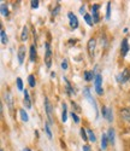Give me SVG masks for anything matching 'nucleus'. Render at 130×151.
Instances as JSON below:
<instances>
[{
  "label": "nucleus",
  "instance_id": "obj_8",
  "mask_svg": "<svg viewBox=\"0 0 130 151\" xmlns=\"http://www.w3.org/2000/svg\"><path fill=\"white\" fill-rule=\"evenodd\" d=\"M128 51H129L128 39H123V40H122V45H121V53H122V56H126Z\"/></svg>",
  "mask_w": 130,
  "mask_h": 151
},
{
  "label": "nucleus",
  "instance_id": "obj_12",
  "mask_svg": "<svg viewBox=\"0 0 130 151\" xmlns=\"http://www.w3.org/2000/svg\"><path fill=\"white\" fill-rule=\"evenodd\" d=\"M23 103L25 105V108L27 109H30L31 108V102H30V97H29V93L27 90H24V100H23Z\"/></svg>",
  "mask_w": 130,
  "mask_h": 151
},
{
  "label": "nucleus",
  "instance_id": "obj_36",
  "mask_svg": "<svg viewBox=\"0 0 130 151\" xmlns=\"http://www.w3.org/2000/svg\"><path fill=\"white\" fill-rule=\"evenodd\" d=\"M23 151H30V150H29V149H24Z\"/></svg>",
  "mask_w": 130,
  "mask_h": 151
},
{
  "label": "nucleus",
  "instance_id": "obj_23",
  "mask_svg": "<svg viewBox=\"0 0 130 151\" xmlns=\"http://www.w3.org/2000/svg\"><path fill=\"white\" fill-rule=\"evenodd\" d=\"M0 35H1V42L3 44H7V36L5 34V30L1 29V32H0Z\"/></svg>",
  "mask_w": 130,
  "mask_h": 151
},
{
  "label": "nucleus",
  "instance_id": "obj_32",
  "mask_svg": "<svg viewBox=\"0 0 130 151\" xmlns=\"http://www.w3.org/2000/svg\"><path fill=\"white\" fill-rule=\"evenodd\" d=\"M61 68L65 70V69H68V60L66 59H64L63 62H61Z\"/></svg>",
  "mask_w": 130,
  "mask_h": 151
},
{
  "label": "nucleus",
  "instance_id": "obj_4",
  "mask_svg": "<svg viewBox=\"0 0 130 151\" xmlns=\"http://www.w3.org/2000/svg\"><path fill=\"white\" fill-rule=\"evenodd\" d=\"M69 19H70V26L72 29H77L79 28V19H77V17L72 14V12H70V14L68 15Z\"/></svg>",
  "mask_w": 130,
  "mask_h": 151
},
{
  "label": "nucleus",
  "instance_id": "obj_6",
  "mask_svg": "<svg viewBox=\"0 0 130 151\" xmlns=\"http://www.w3.org/2000/svg\"><path fill=\"white\" fill-rule=\"evenodd\" d=\"M24 58H25V47L22 45L18 48V63H19V64H23Z\"/></svg>",
  "mask_w": 130,
  "mask_h": 151
},
{
  "label": "nucleus",
  "instance_id": "obj_26",
  "mask_svg": "<svg viewBox=\"0 0 130 151\" xmlns=\"http://www.w3.org/2000/svg\"><path fill=\"white\" fill-rule=\"evenodd\" d=\"M107 12H106V18L107 19H110V17H111V3L109 1L107 3V10H106Z\"/></svg>",
  "mask_w": 130,
  "mask_h": 151
},
{
  "label": "nucleus",
  "instance_id": "obj_34",
  "mask_svg": "<svg viewBox=\"0 0 130 151\" xmlns=\"http://www.w3.org/2000/svg\"><path fill=\"white\" fill-rule=\"evenodd\" d=\"M83 151H90V147H89L88 145H84V146H83Z\"/></svg>",
  "mask_w": 130,
  "mask_h": 151
},
{
  "label": "nucleus",
  "instance_id": "obj_7",
  "mask_svg": "<svg viewBox=\"0 0 130 151\" xmlns=\"http://www.w3.org/2000/svg\"><path fill=\"white\" fill-rule=\"evenodd\" d=\"M45 108H46V112H47V116L49 119V122L52 123V105L47 98H45Z\"/></svg>",
  "mask_w": 130,
  "mask_h": 151
},
{
  "label": "nucleus",
  "instance_id": "obj_5",
  "mask_svg": "<svg viewBox=\"0 0 130 151\" xmlns=\"http://www.w3.org/2000/svg\"><path fill=\"white\" fill-rule=\"evenodd\" d=\"M95 45H96V41L94 39H90L88 41V52L90 55V57L94 56V51H95Z\"/></svg>",
  "mask_w": 130,
  "mask_h": 151
},
{
  "label": "nucleus",
  "instance_id": "obj_20",
  "mask_svg": "<svg viewBox=\"0 0 130 151\" xmlns=\"http://www.w3.org/2000/svg\"><path fill=\"white\" fill-rule=\"evenodd\" d=\"M64 81H65V83H66V90H68V93H69V94H72V93H75V92H74V90L71 88V85H70L69 80H68L66 78H64Z\"/></svg>",
  "mask_w": 130,
  "mask_h": 151
},
{
  "label": "nucleus",
  "instance_id": "obj_13",
  "mask_svg": "<svg viewBox=\"0 0 130 151\" xmlns=\"http://www.w3.org/2000/svg\"><path fill=\"white\" fill-rule=\"evenodd\" d=\"M83 93H84V96L88 98V100L90 103H92L93 105H94V109H95V111H96V114H98V109H96V103L94 102V99L92 98V96H90V92H89V90L88 88H84V91H83Z\"/></svg>",
  "mask_w": 130,
  "mask_h": 151
},
{
  "label": "nucleus",
  "instance_id": "obj_31",
  "mask_svg": "<svg viewBox=\"0 0 130 151\" xmlns=\"http://www.w3.org/2000/svg\"><path fill=\"white\" fill-rule=\"evenodd\" d=\"M71 116H72V119H74V121L76 122V123H79L80 122V119H79V116H77L76 114H75V112L72 111V114H71Z\"/></svg>",
  "mask_w": 130,
  "mask_h": 151
},
{
  "label": "nucleus",
  "instance_id": "obj_19",
  "mask_svg": "<svg viewBox=\"0 0 130 151\" xmlns=\"http://www.w3.org/2000/svg\"><path fill=\"white\" fill-rule=\"evenodd\" d=\"M87 133H88V138H89V140L92 142V143H94V142L96 140V138H95V134L93 133V131H92V129H88V131H87Z\"/></svg>",
  "mask_w": 130,
  "mask_h": 151
},
{
  "label": "nucleus",
  "instance_id": "obj_27",
  "mask_svg": "<svg viewBox=\"0 0 130 151\" xmlns=\"http://www.w3.org/2000/svg\"><path fill=\"white\" fill-rule=\"evenodd\" d=\"M1 14H3V16H7V15H9V12H7V7H6V5H5V4H1Z\"/></svg>",
  "mask_w": 130,
  "mask_h": 151
},
{
  "label": "nucleus",
  "instance_id": "obj_2",
  "mask_svg": "<svg viewBox=\"0 0 130 151\" xmlns=\"http://www.w3.org/2000/svg\"><path fill=\"white\" fill-rule=\"evenodd\" d=\"M101 82H102V78H101V75H100V74H96V75H95L94 83H95V90H96V93H98V94H102Z\"/></svg>",
  "mask_w": 130,
  "mask_h": 151
},
{
  "label": "nucleus",
  "instance_id": "obj_29",
  "mask_svg": "<svg viewBox=\"0 0 130 151\" xmlns=\"http://www.w3.org/2000/svg\"><path fill=\"white\" fill-rule=\"evenodd\" d=\"M81 135H82V139L83 140H87L88 138H87V134H86V129L84 128H81Z\"/></svg>",
  "mask_w": 130,
  "mask_h": 151
},
{
  "label": "nucleus",
  "instance_id": "obj_37",
  "mask_svg": "<svg viewBox=\"0 0 130 151\" xmlns=\"http://www.w3.org/2000/svg\"><path fill=\"white\" fill-rule=\"evenodd\" d=\"M1 151H3V150H1Z\"/></svg>",
  "mask_w": 130,
  "mask_h": 151
},
{
  "label": "nucleus",
  "instance_id": "obj_9",
  "mask_svg": "<svg viewBox=\"0 0 130 151\" xmlns=\"http://www.w3.org/2000/svg\"><path fill=\"white\" fill-rule=\"evenodd\" d=\"M51 55H52V52H51V47H49V44L47 42V44H46V58H45L47 68L51 67Z\"/></svg>",
  "mask_w": 130,
  "mask_h": 151
},
{
  "label": "nucleus",
  "instance_id": "obj_22",
  "mask_svg": "<svg viewBox=\"0 0 130 151\" xmlns=\"http://www.w3.org/2000/svg\"><path fill=\"white\" fill-rule=\"evenodd\" d=\"M19 112H21V117H22V120L27 122V121L29 120V117H28V114H27V112H25V110H23V109H22Z\"/></svg>",
  "mask_w": 130,
  "mask_h": 151
},
{
  "label": "nucleus",
  "instance_id": "obj_25",
  "mask_svg": "<svg viewBox=\"0 0 130 151\" xmlns=\"http://www.w3.org/2000/svg\"><path fill=\"white\" fill-rule=\"evenodd\" d=\"M84 19H86V22L88 23V26H93V21H92V18H90V16H89L88 14L84 15Z\"/></svg>",
  "mask_w": 130,
  "mask_h": 151
},
{
  "label": "nucleus",
  "instance_id": "obj_24",
  "mask_svg": "<svg viewBox=\"0 0 130 151\" xmlns=\"http://www.w3.org/2000/svg\"><path fill=\"white\" fill-rule=\"evenodd\" d=\"M28 81H29L30 87H35V78H34V75H29Z\"/></svg>",
  "mask_w": 130,
  "mask_h": 151
},
{
  "label": "nucleus",
  "instance_id": "obj_15",
  "mask_svg": "<svg viewBox=\"0 0 130 151\" xmlns=\"http://www.w3.org/2000/svg\"><path fill=\"white\" fill-rule=\"evenodd\" d=\"M84 80H86V81L95 80V78H94V71H86V73H84Z\"/></svg>",
  "mask_w": 130,
  "mask_h": 151
},
{
  "label": "nucleus",
  "instance_id": "obj_11",
  "mask_svg": "<svg viewBox=\"0 0 130 151\" xmlns=\"http://www.w3.org/2000/svg\"><path fill=\"white\" fill-rule=\"evenodd\" d=\"M121 116L123 117L124 121H126V122L130 123V109H128V108L122 109V111H121Z\"/></svg>",
  "mask_w": 130,
  "mask_h": 151
},
{
  "label": "nucleus",
  "instance_id": "obj_28",
  "mask_svg": "<svg viewBox=\"0 0 130 151\" xmlns=\"http://www.w3.org/2000/svg\"><path fill=\"white\" fill-rule=\"evenodd\" d=\"M17 88H18L19 91L23 90V82H22V79H21V78L17 79Z\"/></svg>",
  "mask_w": 130,
  "mask_h": 151
},
{
  "label": "nucleus",
  "instance_id": "obj_17",
  "mask_svg": "<svg viewBox=\"0 0 130 151\" xmlns=\"http://www.w3.org/2000/svg\"><path fill=\"white\" fill-rule=\"evenodd\" d=\"M107 138H109V142H110L111 144H114V131H113V128H110V129H109V135H107Z\"/></svg>",
  "mask_w": 130,
  "mask_h": 151
},
{
  "label": "nucleus",
  "instance_id": "obj_10",
  "mask_svg": "<svg viewBox=\"0 0 130 151\" xmlns=\"http://www.w3.org/2000/svg\"><path fill=\"white\" fill-rule=\"evenodd\" d=\"M99 9H100L99 5H93V6H92V15H93V21H94V23H98V22H99V12H98Z\"/></svg>",
  "mask_w": 130,
  "mask_h": 151
},
{
  "label": "nucleus",
  "instance_id": "obj_35",
  "mask_svg": "<svg viewBox=\"0 0 130 151\" xmlns=\"http://www.w3.org/2000/svg\"><path fill=\"white\" fill-rule=\"evenodd\" d=\"M80 11H81V14L83 15V14H84V6H82V7L80 9ZM84 15H86V14H84Z\"/></svg>",
  "mask_w": 130,
  "mask_h": 151
},
{
  "label": "nucleus",
  "instance_id": "obj_21",
  "mask_svg": "<svg viewBox=\"0 0 130 151\" xmlns=\"http://www.w3.org/2000/svg\"><path fill=\"white\" fill-rule=\"evenodd\" d=\"M66 117H68V116H66V105H65V104H63V114H61V121H63V122H65V121L68 120Z\"/></svg>",
  "mask_w": 130,
  "mask_h": 151
},
{
  "label": "nucleus",
  "instance_id": "obj_30",
  "mask_svg": "<svg viewBox=\"0 0 130 151\" xmlns=\"http://www.w3.org/2000/svg\"><path fill=\"white\" fill-rule=\"evenodd\" d=\"M31 7L33 9H37L39 7V0H33L31 1Z\"/></svg>",
  "mask_w": 130,
  "mask_h": 151
},
{
  "label": "nucleus",
  "instance_id": "obj_18",
  "mask_svg": "<svg viewBox=\"0 0 130 151\" xmlns=\"http://www.w3.org/2000/svg\"><path fill=\"white\" fill-rule=\"evenodd\" d=\"M21 39H22V41H25V40L28 39V28H27V27H23L22 35H21Z\"/></svg>",
  "mask_w": 130,
  "mask_h": 151
},
{
  "label": "nucleus",
  "instance_id": "obj_14",
  "mask_svg": "<svg viewBox=\"0 0 130 151\" xmlns=\"http://www.w3.org/2000/svg\"><path fill=\"white\" fill-rule=\"evenodd\" d=\"M107 143H109V138L106 134H102V138H101V149L102 150H106L107 147Z\"/></svg>",
  "mask_w": 130,
  "mask_h": 151
},
{
  "label": "nucleus",
  "instance_id": "obj_33",
  "mask_svg": "<svg viewBox=\"0 0 130 151\" xmlns=\"http://www.w3.org/2000/svg\"><path fill=\"white\" fill-rule=\"evenodd\" d=\"M45 129H46V132H47L48 137H49V138H52V133H51V129H49V127H48V124H46V126H45Z\"/></svg>",
  "mask_w": 130,
  "mask_h": 151
},
{
  "label": "nucleus",
  "instance_id": "obj_1",
  "mask_svg": "<svg viewBox=\"0 0 130 151\" xmlns=\"http://www.w3.org/2000/svg\"><path fill=\"white\" fill-rule=\"evenodd\" d=\"M129 79H130V71H129V69H124L122 74L117 75V81H118L119 83H124Z\"/></svg>",
  "mask_w": 130,
  "mask_h": 151
},
{
  "label": "nucleus",
  "instance_id": "obj_16",
  "mask_svg": "<svg viewBox=\"0 0 130 151\" xmlns=\"http://www.w3.org/2000/svg\"><path fill=\"white\" fill-rule=\"evenodd\" d=\"M30 60L31 62H35L36 60V48L34 45L30 46Z\"/></svg>",
  "mask_w": 130,
  "mask_h": 151
},
{
  "label": "nucleus",
  "instance_id": "obj_3",
  "mask_svg": "<svg viewBox=\"0 0 130 151\" xmlns=\"http://www.w3.org/2000/svg\"><path fill=\"white\" fill-rule=\"evenodd\" d=\"M102 116L105 117V119H107L109 122H112V120H113L112 109H110V108H107V106H104V108H102Z\"/></svg>",
  "mask_w": 130,
  "mask_h": 151
}]
</instances>
